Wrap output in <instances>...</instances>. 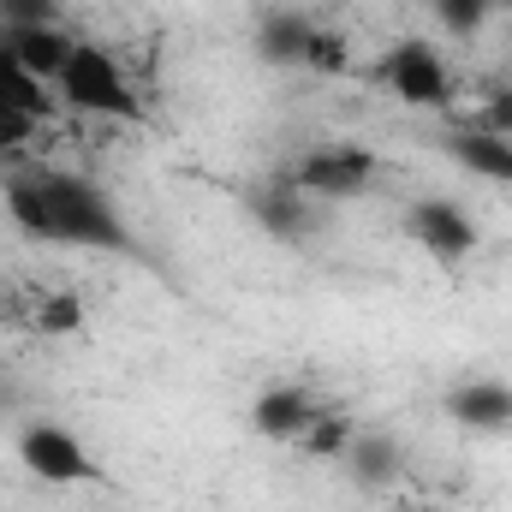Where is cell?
<instances>
[{
  "label": "cell",
  "mask_w": 512,
  "mask_h": 512,
  "mask_svg": "<svg viewBox=\"0 0 512 512\" xmlns=\"http://www.w3.org/2000/svg\"><path fill=\"white\" fill-rule=\"evenodd\" d=\"M42 197L54 209V245H84V251H120V256L137 251V239L126 233L108 191L90 185L84 173H42Z\"/></svg>",
  "instance_id": "1"
},
{
  "label": "cell",
  "mask_w": 512,
  "mask_h": 512,
  "mask_svg": "<svg viewBox=\"0 0 512 512\" xmlns=\"http://www.w3.org/2000/svg\"><path fill=\"white\" fill-rule=\"evenodd\" d=\"M54 90H60L66 108H78V114L143 120V102H137V90H131L126 66H120L108 48H96V42H78V48H72V60H66V72H60Z\"/></svg>",
  "instance_id": "2"
},
{
  "label": "cell",
  "mask_w": 512,
  "mask_h": 512,
  "mask_svg": "<svg viewBox=\"0 0 512 512\" xmlns=\"http://www.w3.org/2000/svg\"><path fill=\"white\" fill-rule=\"evenodd\" d=\"M18 465H24L36 483H54V489L102 483V465L90 459L84 435L66 429V423H24V429H18Z\"/></svg>",
  "instance_id": "3"
},
{
  "label": "cell",
  "mask_w": 512,
  "mask_h": 512,
  "mask_svg": "<svg viewBox=\"0 0 512 512\" xmlns=\"http://www.w3.org/2000/svg\"><path fill=\"white\" fill-rule=\"evenodd\" d=\"M376 149H364V143H322V149H304L292 167H286V179L304 191V197H358V191H370V179H376Z\"/></svg>",
  "instance_id": "4"
},
{
  "label": "cell",
  "mask_w": 512,
  "mask_h": 512,
  "mask_svg": "<svg viewBox=\"0 0 512 512\" xmlns=\"http://www.w3.org/2000/svg\"><path fill=\"white\" fill-rule=\"evenodd\" d=\"M376 78H382L399 102H411V108H447V96H453L447 60H441L429 42H417V36H405V42L387 48L382 66H376Z\"/></svg>",
  "instance_id": "5"
},
{
  "label": "cell",
  "mask_w": 512,
  "mask_h": 512,
  "mask_svg": "<svg viewBox=\"0 0 512 512\" xmlns=\"http://www.w3.org/2000/svg\"><path fill=\"white\" fill-rule=\"evenodd\" d=\"M405 233L435 256V262H465V256L477 251V239H483L477 221L459 203H447V197H417L405 209Z\"/></svg>",
  "instance_id": "6"
},
{
  "label": "cell",
  "mask_w": 512,
  "mask_h": 512,
  "mask_svg": "<svg viewBox=\"0 0 512 512\" xmlns=\"http://www.w3.org/2000/svg\"><path fill=\"white\" fill-rule=\"evenodd\" d=\"M0 48H12V60L36 78V84H60V72H66V60H72V48H78V36L72 30H60V24H0Z\"/></svg>",
  "instance_id": "7"
},
{
  "label": "cell",
  "mask_w": 512,
  "mask_h": 512,
  "mask_svg": "<svg viewBox=\"0 0 512 512\" xmlns=\"http://www.w3.org/2000/svg\"><path fill=\"white\" fill-rule=\"evenodd\" d=\"M310 417H316V393H310V387H298V382L262 387V393H256V405H251L256 435H268V441H298Z\"/></svg>",
  "instance_id": "8"
},
{
  "label": "cell",
  "mask_w": 512,
  "mask_h": 512,
  "mask_svg": "<svg viewBox=\"0 0 512 512\" xmlns=\"http://www.w3.org/2000/svg\"><path fill=\"white\" fill-rule=\"evenodd\" d=\"M447 417L465 429H507L512 423V382L477 376V382L447 387Z\"/></svg>",
  "instance_id": "9"
},
{
  "label": "cell",
  "mask_w": 512,
  "mask_h": 512,
  "mask_svg": "<svg viewBox=\"0 0 512 512\" xmlns=\"http://www.w3.org/2000/svg\"><path fill=\"white\" fill-rule=\"evenodd\" d=\"M447 155L471 173V179H489V185H507L512 191V137H495V131H453L447 137Z\"/></svg>",
  "instance_id": "10"
},
{
  "label": "cell",
  "mask_w": 512,
  "mask_h": 512,
  "mask_svg": "<svg viewBox=\"0 0 512 512\" xmlns=\"http://www.w3.org/2000/svg\"><path fill=\"white\" fill-rule=\"evenodd\" d=\"M304 203H310V197L280 173L274 185H262L251 197V215H256V227L274 233V239H304V233H310V209H304Z\"/></svg>",
  "instance_id": "11"
},
{
  "label": "cell",
  "mask_w": 512,
  "mask_h": 512,
  "mask_svg": "<svg viewBox=\"0 0 512 512\" xmlns=\"http://www.w3.org/2000/svg\"><path fill=\"white\" fill-rule=\"evenodd\" d=\"M310 18L304 12H268V18H256V60L262 66H304V48H310Z\"/></svg>",
  "instance_id": "12"
},
{
  "label": "cell",
  "mask_w": 512,
  "mask_h": 512,
  "mask_svg": "<svg viewBox=\"0 0 512 512\" xmlns=\"http://www.w3.org/2000/svg\"><path fill=\"white\" fill-rule=\"evenodd\" d=\"M346 465H352V477L364 489H387L399 477V441H387V435H352Z\"/></svg>",
  "instance_id": "13"
},
{
  "label": "cell",
  "mask_w": 512,
  "mask_h": 512,
  "mask_svg": "<svg viewBox=\"0 0 512 512\" xmlns=\"http://www.w3.org/2000/svg\"><path fill=\"white\" fill-rule=\"evenodd\" d=\"M0 108L36 114V120H48V114H54V90H48V84H36V78L12 60V48H0Z\"/></svg>",
  "instance_id": "14"
},
{
  "label": "cell",
  "mask_w": 512,
  "mask_h": 512,
  "mask_svg": "<svg viewBox=\"0 0 512 512\" xmlns=\"http://www.w3.org/2000/svg\"><path fill=\"white\" fill-rule=\"evenodd\" d=\"M6 215H12L18 233H30V239H54V209H48V197H42V173L6 185Z\"/></svg>",
  "instance_id": "15"
},
{
  "label": "cell",
  "mask_w": 512,
  "mask_h": 512,
  "mask_svg": "<svg viewBox=\"0 0 512 512\" xmlns=\"http://www.w3.org/2000/svg\"><path fill=\"white\" fill-rule=\"evenodd\" d=\"M352 435H358V429H352V423H346L340 411L316 405V417L304 423V435H298V441H304V453H310V459H346Z\"/></svg>",
  "instance_id": "16"
},
{
  "label": "cell",
  "mask_w": 512,
  "mask_h": 512,
  "mask_svg": "<svg viewBox=\"0 0 512 512\" xmlns=\"http://www.w3.org/2000/svg\"><path fill=\"white\" fill-rule=\"evenodd\" d=\"M304 72H316V78H340V72H352V48H346V36L340 30H310V48H304Z\"/></svg>",
  "instance_id": "17"
},
{
  "label": "cell",
  "mask_w": 512,
  "mask_h": 512,
  "mask_svg": "<svg viewBox=\"0 0 512 512\" xmlns=\"http://www.w3.org/2000/svg\"><path fill=\"white\" fill-rule=\"evenodd\" d=\"M36 328L42 334H84V298L78 292H48L42 310H36Z\"/></svg>",
  "instance_id": "18"
},
{
  "label": "cell",
  "mask_w": 512,
  "mask_h": 512,
  "mask_svg": "<svg viewBox=\"0 0 512 512\" xmlns=\"http://www.w3.org/2000/svg\"><path fill=\"white\" fill-rule=\"evenodd\" d=\"M435 12H441V24H447L453 36H477V30H483V18H489V6H483V0H435Z\"/></svg>",
  "instance_id": "19"
},
{
  "label": "cell",
  "mask_w": 512,
  "mask_h": 512,
  "mask_svg": "<svg viewBox=\"0 0 512 512\" xmlns=\"http://www.w3.org/2000/svg\"><path fill=\"white\" fill-rule=\"evenodd\" d=\"M36 114H18V108H0V155H18L30 137H36Z\"/></svg>",
  "instance_id": "20"
},
{
  "label": "cell",
  "mask_w": 512,
  "mask_h": 512,
  "mask_svg": "<svg viewBox=\"0 0 512 512\" xmlns=\"http://www.w3.org/2000/svg\"><path fill=\"white\" fill-rule=\"evenodd\" d=\"M60 0H0V24H54Z\"/></svg>",
  "instance_id": "21"
},
{
  "label": "cell",
  "mask_w": 512,
  "mask_h": 512,
  "mask_svg": "<svg viewBox=\"0 0 512 512\" xmlns=\"http://www.w3.org/2000/svg\"><path fill=\"white\" fill-rule=\"evenodd\" d=\"M477 131H495V137H512V84H507V90H495V102L483 108V120H477Z\"/></svg>",
  "instance_id": "22"
},
{
  "label": "cell",
  "mask_w": 512,
  "mask_h": 512,
  "mask_svg": "<svg viewBox=\"0 0 512 512\" xmlns=\"http://www.w3.org/2000/svg\"><path fill=\"white\" fill-rule=\"evenodd\" d=\"M483 6H489V12H507L512 0H483Z\"/></svg>",
  "instance_id": "23"
}]
</instances>
